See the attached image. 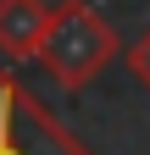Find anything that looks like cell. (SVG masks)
<instances>
[{"instance_id":"6da1fadb","label":"cell","mask_w":150,"mask_h":155,"mask_svg":"<svg viewBox=\"0 0 150 155\" xmlns=\"http://www.w3.org/2000/svg\"><path fill=\"white\" fill-rule=\"evenodd\" d=\"M117 50H122L117 28H111L89 0H61V6H50V28H45L33 61H39L61 89H89Z\"/></svg>"},{"instance_id":"7a4b0ae2","label":"cell","mask_w":150,"mask_h":155,"mask_svg":"<svg viewBox=\"0 0 150 155\" xmlns=\"http://www.w3.org/2000/svg\"><path fill=\"white\" fill-rule=\"evenodd\" d=\"M0 155H95L17 72H0Z\"/></svg>"},{"instance_id":"3957f363","label":"cell","mask_w":150,"mask_h":155,"mask_svg":"<svg viewBox=\"0 0 150 155\" xmlns=\"http://www.w3.org/2000/svg\"><path fill=\"white\" fill-rule=\"evenodd\" d=\"M45 28H50V6L45 0H0V55L6 61L39 55Z\"/></svg>"},{"instance_id":"277c9868","label":"cell","mask_w":150,"mask_h":155,"mask_svg":"<svg viewBox=\"0 0 150 155\" xmlns=\"http://www.w3.org/2000/svg\"><path fill=\"white\" fill-rule=\"evenodd\" d=\"M128 67H134V78L145 83V94H150V22H145V33L128 45Z\"/></svg>"}]
</instances>
